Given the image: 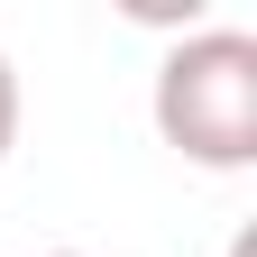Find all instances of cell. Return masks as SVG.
<instances>
[{
    "mask_svg": "<svg viewBox=\"0 0 257 257\" xmlns=\"http://www.w3.org/2000/svg\"><path fill=\"white\" fill-rule=\"evenodd\" d=\"M46 257H83V248H46Z\"/></svg>",
    "mask_w": 257,
    "mask_h": 257,
    "instance_id": "cell-3",
    "label": "cell"
},
{
    "mask_svg": "<svg viewBox=\"0 0 257 257\" xmlns=\"http://www.w3.org/2000/svg\"><path fill=\"white\" fill-rule=\"evenodd\" d=\"M19 147V74H10V55H0V156Z\"/></svg>",
    "mask_w": 257,
    "mask_h": 257,
    "instance_id": "cell-2",
    "label": "cell"
},
{
    "mask_svg": "<svg viewBox=\"0 0 257 257\" xmlns=\"http://www.w3.org/2000/svg\"><path fill=\"white\" fill-rule=\"evenodd\" d=\"M156 138L184 166L239 175L257 166V37L248 28H193L156 64Z\"/></svg>",
    "mask_w": 257,
    "mask_h": 257,
    "instance_id": "cell-1",
    "label": "cell"
}]
</instances>
